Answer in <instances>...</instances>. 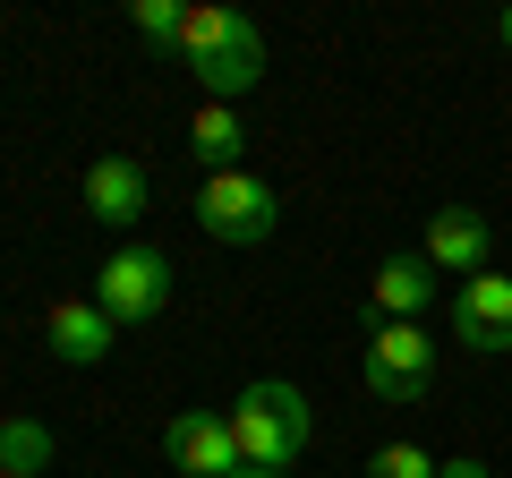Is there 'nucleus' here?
Instances as JSON below:
<instances>
[{
    "label": "nucleus",
    "mask_w": 512,
    "mask_h": 478,
    "mask_svg": "<svg viewBox=\"0 0 512 478\" xmlns=\"http://www.w3.org/2000/svg\"><path fill=\"white\" fill-rule=\"evenodd\" d=\"M180 69L205 86V103H239V94L265 77V35H256V18L205 0V9L180 18Z\"/></svg>",
    "instance_id": "nucleus-1"
},
{
    "label": "nucleus",
    "mask_w": 512,
    "mask_h": 478,
    "mask_svg": "<svg viewBox=\"0 0 512 478\" xmlns=\"http://www.w3.org/2000/svg\"><path fill=\"white\" fill-rule=\"evenodd\" d=\"M231 436H239V461H248V470H282V478H291V461L308 453V436H316L308 393L282 385V376L248 385V393L231 402Z\"/></svg>",
    "instance_id": "nucleus-2"
},
{
    "label": "nucleus",
    "mask_w": 512,
    "mask_h": 478,
    "mask_svg": "<svg viewBox=\"0 0 512 478\" xmlns=\"http://www.w3.org/2000/svg\"><path fill=\"white\" fill-rule=\"evenodd\" d=\"M427 385H436V342H427V325H376L359 350V393L376 410H410L427 402Z\"/></svg>",
    "instance_id": "nucleus-3"
},
{
    "label": "nucleus",
    "mask_w": 512,
    "mask_h": 478,
    "mask_svg": "<svg viewBox=\"0 0 512 478\" xmlns=\"http://www.w3.org/2000/svg\"><path fill=\"white\" fill-rule=\"evenodd\" d=\"M282 222V188L256 180V171H214V180L197 188V231L214 239V248H265Z\"/></svg>",
    "instance_id": "nucleus-4"
},
{
    "label": "nucleus",
    "mask_w": 512,
    "mask_h": 478,
    "mask_svg": "<svg viewBox=\"0 0 512 478\" xmlns=\"http://www.w3.org/2000/svg\"><path fill=\"white\" fill-rule=\"evenodd\" d=\"M94 308L111 316V325H154V316L171 308V257L163 248H120V257L94 274Z\"/></svg>",
    "instance_id": "nucleus-5"
},
{
    "label": "nucleus",
    "mask_w": 512,
    "mask_h": 478,
    "mask_svg": "<svg viewBox=\"0 0 512 478\" xmlns=\"http://www.w3.org/2000/svg\"><path fill=\"white\" fill-rule=\"evenodd\" d=\"M453 342H470L478 359H504L512 350V274H470L453 291Z\"/></svg>",
    "instance_id": "nucleus-6"
},
{
    "label": "nucleus",
    "mask_w": 512,
    "mask_h": 478,
    "mask_svg": "<svg viewBox=\"0 0 512 478\" xmlns=\"http://www.w3.org/2000/svg\"><path fill=\"white\" fill-rule=\"evenodd\" d=\"M163 461H171V470H188V478H231V470H248L222 410H180V419L163 427Z\"/></svg>",
    "instance_id": "nucleus-7"
},
{
    "label": "nucleus",
    "mask_w": 512,
    "mask_h": 478,
    "mask_svg": "<svg viewBox=\"0 0 512 478\" xmlns=\"http://www.w3.org/2000/svg\"><path fill=\"white\" fill-rule=\"evenodd\" d=\"M436 274H487L495 265V231H487V214L478 205H436V222H427V248H419Z\"/></svg>",
    "instance_id": "nucleus-8"
},
{
    "label": "nucleus",
    "mask_w": 512,
    "mask_h": 478,
    "mask_svg": "<svg viewBox=\"0 0 512 478\" xmlns=\"http://www.w3.org/2000/svg\"><path fill=\"white\" fill-rule=\"evenodd\" d=\"M146 205H154L146 163H128V154H103V163H86V214L103 222V231H128V222H146Z\"/></svg>",
    "instance_id": "nucleus-9"
},
{
    "label": "nucleus",
    "mask_w": 512,
    "mask_h": 478,
    "mask_svg": "<svg viewBox=\"0 0 512 478\" xmlns=\"http://www.w3.org/2000/svg\"><path fill=\"white\" fill-rule=\"evenodd\" d=\"M43 342H52L60 368H103L111 342H120V325H111L94 299H52V316H43Z\"/></svg>",
    "instance_id": "nucleus-10"
},
{
    "label": "nucleus",
    "mask_w": 512,
    "mask_h": 478,
    "mask_svg": "<svg viewBox=\"0 0 512 478\" xmlns=\"http://www.w3.org/2000/svg\"><path fill=\"white\" fill-rule=\"evenodd\" d=\"M436 299V265L419 257V248H402V257H384L376 282H367V308L384 316V325H419V308Z\"/></svg>",
    "instance_id": "nucleus-11"
},
{
    "label": "nucleus",
    "mask_w": 512,
    "mask_h": 478,
    "mask_svg": "<svg viewBox=\"0 0 512 478\" xmlns=\"http://www.w3.org/2000/svg\"><path fill=\"white\" fill-rule=\"evenodd\" d=\"M188 154L205 163V180H214V171H239V154H248V129H239V111H231V103H205L197 120H188Z\"/></svg>",
    "instance_id": "nucleus-12"
},
{
    "label": "nucleus",
    "mask_w": 512,
    "mask_h": 478,
    "mask_svg": "<svg viewBox=\"0 0 512 478\" xmlns=\"http://www.w3.org/2000/svg\"><path fill=\"white\" fill-rule=\"evenodd\" d=\"M0 470L9 478H43L52 470V427L43 419H0Z\"/></svg>",
    "instance_id": "nucleus-13"
},
{
    "label": "nucleus",
    "mask_w": 512,
    "mask_h": 478,
    "mask_svg": "<svg viewBox=\"0 0 512 478\" xmlns=\"http://www.w3.org/2000/svg\"><path fill=\"white\" fill-rule=\"evenodd\" d=\"M444 461L427 453V444H384V453H367V470L359 478H436Z\"/></svg>",
    "instance_id": "nucleus-14"
},
{
    "label": "nucleus",
    "mask_w": 512,
    "mask_h": 478,
    "mask_svg": "<svg viewBox=\"0 0 512 478\" xmlns=\"http://www.w3.org/2000/svg\"><path fill=\"white\" fill-rule=\"evenodd\" d=\"M180 18H188L180 0H137V9H128V26L146 43H171V52H180Z\"/></svg>",
    "instance_id": "nucleus-15"
},
{
    "label": "nucleus",
    "mask_w": 512,
    "mask_h": 478,
    "mask_svg": "<svg viewBox=\"0 0 512 478\" xmlns=\"http://www.w3.org/2000/svg\"><path fill=\"white\" fill-rule=\"evenodd\" d=\"M436 478H495V470H487V461H478V453H453V461H444Z\"/></svg>",
    "instance_id": "nucleus-16"
},
{
    "label": "nucleus",
    "mask_w": 512,
    "mask_h": 478,
    "mask_svg": "<svg viewBox=\"0 0 512 478\" xmlns=\"http://www.w3.org/2000/svg\"><path fill=\"white\" fill-rule=\"evenodd\" d=\"M495 35H504V52H512V9H504V18H495Z\"/></svg>",
    "instance_id": "nucleus-17"
},
{
    "label": "nucleus",
    "mask_w": 512,
    "mask_h": 478,
    "mask_svg": "<svg viewBox=\"0 0 512 478\" xmlns=\"http://www.w3.org/2000/svg\"><path fill=\"white\" fill-rule=\"evenodd\" d=\"M231 478H282V470H231Z\"/></svg>",
    "instance_id": "nucleus-18"
},
{
    "label": "nucleus",
    "mask_w": 512,
    "mask_h": 478,
    "mask_svg": "<svg viewBox=\"0 0 512 478\" xmlns=\"http://www.w3.org/2000/svg\"><path fill=\"white\" fill-rule=\"evenodd\" d=\"M0 478H9V470H0Z\"/></svg>",
    "instance_id": "nucleus-19"
}]
</instances>
